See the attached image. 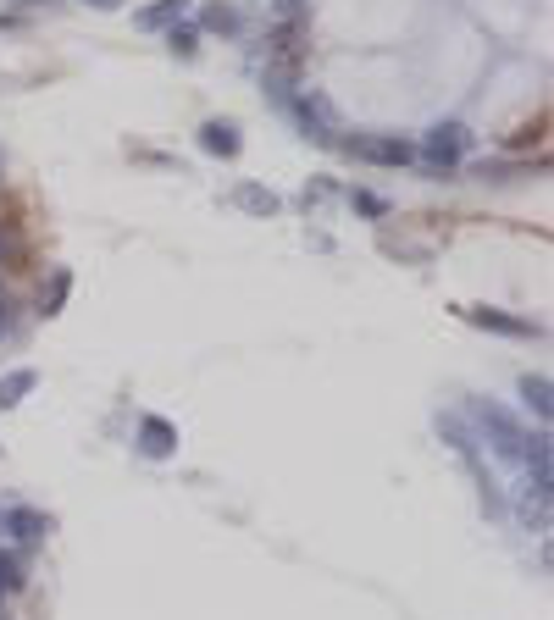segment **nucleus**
<instances>
[{
  "label": "nucleus",
  "mask_w": 554,
  "mask_h": 620,
  "mask_svg": "<svg viewBox=\"0 0 554 620\" xmlns=\"http://www.w3.org/2000/svg\"><path fill=\"white\" fill-rule=\"evenodd\" d=\"M361 161H372V167H405V161H416V150H410L405 139H394V133H377V139H355L350 144Z\"/></svg>",
  "instance_id": "f03ea898"
},
{
  "label": "nucleus",
  "mask_w": 554,
  "mask_h": 620,
  "mask_svg": "<svg viewBox=\"0 0 554 620\" xmlns=\"http://www.w3.org/2000/svg\"><path fill=\"white\" fill-rule=\"evenodd\" d=\"M460 316H466L471 327H488V333H505V338H532V333H538L532 322L505 316V310H488V305H460Z\"/></svg>",
  "instance_id": "7ed1b4c3"
},
{
  "label": "nucleus",
  "mask_w": 554,
  "mask_h": 620,
  "mask_svg": "<svg viewBox=\"0 0 554 620\" xmlns=\"http://www.w3.org/2000/svg\"><path fill=\"white\" fill-rule=\"evenodd\" d=\"M233 205H239V211H255V216H272L277 211V194L272 189H255V183H239V189H233Z\"/></svg>",
  "instance_id": "6e6552de"
},
{
  "label": "nucleus",
  "mask_w": 554,
  "mask_h": 620,
  "mask_svg": "<svg viewBox=\"0 0 554 620\" xmlns=\"http://www.w3.org/2000/svg\"><path fill=\"white\" fill-rule=\"evenodd\" d=\"M139 449H145L150 460H167V454L178 449V427H172L167 416H139Z\"/></svg>",
  "instance_id": "20e7f679"
},
{
  "label": "nucleus",
  "mask_w": 554,
  "mask_h": 620,
  "mask_svg": "<svg viewBox=\"0 0 554 620\" xmlns=\"http://www.w3.org/2000/svg\"><path fill=\"white\" fill-rule=\"evenodd\" d=\"M521 399L538 421H549V377H521Z\"/></svg>",
  "instance_id": "1a4fd4ad"
},
{
  "label": "nucleus",
  "mask_w": 554,
  "mask_h": 620,
  "mask_svg": "<svg viewBox=\"0 0 554 620\" xmlns=\"http://www.w3.org/2000/svg\"><path fill=\"white\" fill-rule=\"evenodd\" d=\"M277 6H300V0H277Z\"/></svg>",
  "instance_id": "f3484780"
},
{
  "label": "nucleus",
  "mask_w": 554,
  "mask_h": 620,
  "mask_svg": "<svg viewBox=\"0 0 554 620\" xmlns=\"http://www.w3.org/2000/svg\"><path fill=\"white\" fill-rule=\"evenodd\" d=\"M466 144H471V133L460 128V122H433L427 139H422V155H427V167L433 172H449L460 155H466Z\"/></svg>",
  "instance_id": "f257e3e1"
},
{
  "label": "nucleus",
  "mask_w": 554,
  "mask_h": 620,
  "mask_svg": "<svg viewBox=\"0 0 554 620\" xmlns=\"http://www.w3.org/2000/svg\"><path fill=\"white\" fill-rule=\"evenodd\" d=\"M67 288H73V277H67V272H56V283H50V294H45V316H56V310H61Z\"/></svg>",
  "instance_id": "ddd939ff"
},
{
  "label": "nucleus",
  "mask_w": 554,
  "mask_h": 620,
  "mask_svg": "<svg viewBox=\"0 0 554 620\" xmlns=\"http://www.w3.org/2000/svg\"><path fill=\"white\" fill-rule=\"evenodd\" d=\"M200 150L233 161V155L244 150V139H239V128H233V122H205V128H200Z\"/></svg>",
  "instance_id": "39448f33"
},
{
  "label": "nucleus",
  "mask_w": 554,
  "mask_h": 620,
  "mask_svg": "<svg viewBox=\"0 0 554 620\" xmlns=\"http://www.w3.org/2000/svg\"><path fill=\"white\" fill-rule=\"evenodd\" d=\"M205 28H222V34H228V28H239V12H228V6H211V12H205Z\"/></svg>",
  "instance_id": "2eb2a0df"
},
{
  "label": "nucleus",
  "mask_w": 554,
  "mask_h": 620,
  "mask_svg": "<svg viewBox=\"0 0 554 620\" xmlns=\"http://www.w3.org/2000/svg\"><path fill=\"white\" fill-rule=\"evenodd\" d=\"M17 587H23V565H17L12 554H0V598L17 593Z\"/></svg>",
  "instance_id": "9b49d317"
},
{
  "label": "nucleus",
  "mask_w": 554,
  "mask_h": 620,
  "mask_svg": "<svg viewBox=\"0 0 554 620\" xmlns=\"http://www.w3.org/2000/svg\"><path fill=\"white\" fill-rule=\"evenodd\" d=\"M178 17H189V0H156L139 12V28H172Z\"/></svg>",
  "instance_id": "0eeeda50"
},
{
  "label": "nucleus",
  "mask_w": 554,
  "mask_h": 620,
  "mask_svg": "<svg viewBox=\"0 0 554 620\" xmlns=\"http://www.w3.org/2000/svg\"><path fill=\"white\" fill-rule=\"evenodd\" d=\"M350 200H355V211H366V216H388V200H377V194H366V189H355Z\"/></svg>",
  "instance_id": "4468645a"
},
{
  "label": "nucleus",
  "mask_w": 554,
  "mask_h": 620,
  "mask_svg": "<svg viewBox=\"0 0 554 620\" xmlns=\"http://www.w3.org/2000/svg\"><path fill=\"white\" fill-rule=\"evenodd\" d=\"M0 526H6L12 537H23V543H34V537L50 532V515H39V510H28V504H17V510L0 515Z\"/></svg>",
  "instance_id": "423d86ee"
},
{
  "label": "nucleus",
  "mask_w": 554,
  "mask_h": 620,
  "mask_svg": "<svg viewBox=\"0 0 554 620\" xmlns=\"http://www.w3.org/2000/svg\"><path fill=\"white\" fill-rule=\"evenodd\" d=\"M34 371H12V377H0V410H12L23 394H34Z\"/></svg>",
  "instance_id": "9d476101"
},
{
  "label": "nucleus",
  "mask_w": 554,
  "mask_h": 620,
  "mask_svg": "<svg viewBox=\"0 0 554 620\" xmlns=\"http://www.w3.org/2000/svg\"><path fill=\"white\" fill-rule=\"evenodd\" d=\"M84 6H100V12H117L122 0H84Z\"/></svg>",
  "instance_id": "dca6fc26"
},
{
  "label": "nucleus",
  "mask_w": 554,
  "mask_h": 620,
  "mask_svg": "<svg viewBox=\"0 0 554 620\" xmlns=\"http://www.w3.org/2000/svg\"><path fill=\"white\" fill-rule=\"evenodd\" d=\"M167 45L178 50V56H194V50H200V34H194V28H178L172 23V34H167Z\"/></svg>",
  "instance_id": "f8f14e48"
}]
</instances>
